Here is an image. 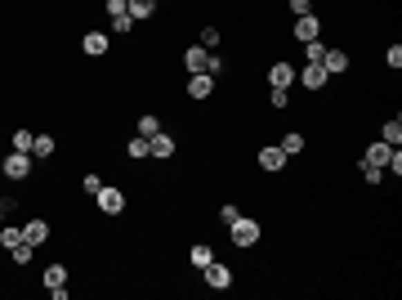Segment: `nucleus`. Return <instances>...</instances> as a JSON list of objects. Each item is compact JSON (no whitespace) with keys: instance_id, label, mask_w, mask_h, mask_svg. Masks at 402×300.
Masks as SVG:
<instances>
[{"instance_id":"393cba45","label":"nucleus","mask_w":402,"mask_h":300,"mask_svg":"<svg viewBox=\"0 0 402 300\" xmlns=\"http://www.w3.org/2000/svg\"><path fill=\"white\" fill-rule=\"evenodd\" d=\"M362 184H385V166H371V162H362Z\"/></svg>"},{"instance_id":"5701e85b","label":"nucleus","mask_w":402,"mask_h":300,"mask_svg":"<svg viewBox=\"0 0 402 300\" xmlns=\"http://www.w3.org/2000/svg\"><path fill=\"white\" fill-rule=\"evenodd\" d=\"M18 242H23V229H14V224H0V247H5V251H14Z\"/></svg>"},{"instance_id":"c756f323","label":"nucleus","mask_w":402,"mask_h":300,"mask_svg":"<svg viewBox=\"0 0 402 300\" xmlns=\"http://www.w3.org/2000/svg\"><path fill=\"white\" fill-rule=\"evenodd\" d=\"M385 68H389V72L402 68V45H389V50H385Z\"/></svg>"},{"instance_id":"2eb2a0df","label":"nucleus","mask_w":402,"mask_h":300,"mask_svg":"<svg viewBox=\"0 0 402 300\" xmlns=\"http://www.w3.org/2000/svg\"><path fill=\"white\" fill-rule=\"evenodd\" d=\"M389 157H394V144H367V153H362V162H371V166H389Z\"/></svg>"},{"instance_id":"f257e3e1","label":"nucleus","mask_w":402,"mask_h":300,"mask_svg":"<svg viewBox=\"0 0 402 300\" xmlns=\"http://www.w3.org/2000/svg\"><path fill=\"white\" fill-rule=\"evenodd\" d=\"M228 238H233L237 251H251L255 242L264 238V229H260V220H255V215H237V220L228 224Z\"/></svg>"},{"instance_id":"20e7f679","label":"nucleus","mask_w":402,"mask_h":300,"mask_svg":"<svg viewBox=\"0 0 402 300\" xmlns=\"http://www.w3.org/2000/svg\"><path fill=\"white\" fill-rule=\"evenodd\" d=\"M295 81H300L304 90H313V95H318V90H327V68H322V63H304V68H295Z\"/></svg>"},{"instance_id":"c85d7f7f","label":"nucleus","mask_w":402,"mask_h":300,"mask_svg":"<svg viewBox=\"0 0 402 300\" xmlns=\"http://www.w3.org/2000/svg\"><path fill=\"white\" fill-rule=\"evenodd\" d=\"M322 54H327L322 41H304V59H309V63H322Z\"/></svg>"},{"instance_id":"1a4fd4ad","label":"nucleus","mask_w":402,"mask_h":300,"mask_svg":"<svg viewBox=\"0 0 402 300\" xmlns=\"http://www.w3.org/2000/svg\"><path fill=\"white\" fill-rule=\"evenodd\" d=\"M210 59H215V54H210L206 45H188L184 50V68L188 72H210Z\"/></svg>"},{"instance_id":"7c9ffc66","label":"nucleus","mask_w":402,"mask_h":300,"mask_svg":"<svg viewBox=\"0 0 402 300\" xmlns=\"http://www.w3.org/2000/svg\"><path fill=\"white\" fill-rule=\"evenodd\" d=\"M32 242H18V247H14V265H32Z\"/></svg>"},{"instance_id":"dca6fc26","label":"nucleus","mask_w":402,"mask_h":300,"mask_svg":"<svg viewBox=\"0 0 402 300\" xmlns=\"http://www.w3.org/2000/svg\"><path fill=\"white\" fill-rule=\"evenodd\" d=\"M304 144H309V139H304V135H300V130H286V135H282V139H277V148H282V153H286V157H295V153H304Z\"/></svg>"},{"instance_id":"c9c22d12","label":"nucleus","mask_w":402,"mask_h":300,"mask_svg":"<svg viewBox=\"0 0 402 300\" xmlns=\"http://www.w3.org/2000/svg\"><path fill=\"white\" fill-rule=\"evenodd\" d=\"M237 215H242V211H237V206H233V202H224V206H219V224H233V220H237Z\"/></svg>"},{"instance_id":"f3484780","label":"nucleus","mask_w":402,"mask_h":300,"mask_svg":"<svg viewBox=\"0 0 402 300\" xmlns=\"http://www.w3.org/2000/svg\"><path fill=\"white\" fill-rule=\"evenodd\" d=\"M134 130H139L143 139H152V135H157V130H161V117H157V112H139V121H134Z\"/></svg>"},{"instance_id":"6ab92c4d","label":"nucleus","mask_w":402,"mask_h":300,"mask_svg":"<svg viewBox=\"0 0 402 300\" xmlns=\"http://www.w3.org/2000/svg\"><path fill=\"white\" fill-rule=\"evenodd\" d=\"M380 139H385V144H394V148H398V144H402V121H398V117H389L385 126H380Z\"/></svg>"},{"instance_id":"423d86ee","label":"nucleus","mask_w":402,"mask_h":300,"mask_svg":"<svg viewBox=\"0 0 402 300\" xmlns=\"http://www.w3.org/2000/svg\"><path fill=\"white\" fill-rule=\"evenodd\" d=\"M175 153H179V139L166 135V130H157V135L148 139V157H157V162H170Z\"/></svg>"},{"instance_id":"9d476101","label":"nucleus","mask_w":402,"mask_h":300,"mask_svg":"<svg viewBox=\"0 0 402 300\" xmlns=\"http://www.w3.org/2000/svg\"><path fill=\"white\" fill-rule=\"evenodd\" d=\"M255 162H260V171L277 175V171H282V166H286V153H282V148H277V144H264V148H260V157H255Z\"/></svg>"},{"instance_id":"473e14b6","label":"nucleus","mask_w":402,"mask_h":300,"mask_svg":"<svg viewBox=\"0 0 402 300\" xmlns=\"http://www.w3.org/2000/svg\"><path fill=\"white\" fill-rule=\"evenodd\" d=\"M99 189H103V180H99V175H85V180H81V193H85V198H94Z\"/></svg>"},{"instance_id":"6e6552de","label":"nucleus","mask_w":402,"mask_h":300,"mask_svg":"<svg viewBox=\"0 0 402 300\" xmlns=\"http://www.w3.org/2000/svg\"><path fill=\"white\" fill-rule=\"evenodd\" d=\"M81 50L90 54V59H108V50H112L108 32H85V36H81Z\"/></svg>"},{"instance_id":"aec40b11","label":"nucleus","mask_w":402,"mask_h":300,"mask_svg":"<svg viewBox=\"0 0 402 300\" xmlns=\"http://www.w3.org/2000/svg\"><path fill=\"white\" fill-rule=\"evenodd\" d=\"M157 14V0H130V18L134 23H143V18Z\"/></svg>"},{"instance_id":"412c9836","label":"nucleus","mask_w":402,"mask_h":300,"mask_svg":"<svg viewBox=\"0 0 402 300\" xmlns=\"http://www.w3.org/2000/svg\"><path fill=\"white\" fill-rule=\"evenodd\" d=\"M188 260H193V269H206V265H210V260H215V251H210V247H206V242H197V247H193V251H188Z\"/></svg>"},{"instance_id":"ddd939ff","label":"nucleus","mask_w":402,"mask_h":300,"mask_svg":"<svg viewBox=\"0 0 402 300\" xmlns=\"http://www.w3.org/2000/svg\"><path fill=\"white\" fill-rule=\"evenodd\" d=\"M268 86L291 90L295 86V63H273V68H268Z\"/></svg>"},{"instance_id":"b1692460","label":"nucleus","mask_w":402,"mask_h":300,"mask_svg":"<svg viewBox=\"0 0 402 300\" xmlns=\"http://www.w3.org/2000/svg\"><path fill=\"white\" fill-rule=\"evenodd\" d=\"M126 157H130V162H143V157H148V139H143V135H134L130 144H126Z\"/></svg>"},{"instance_id":"a211bd4d","label":"nucleus","mask_w":402,"mask_h":300,"mask_svg":"<svg viewBox=\"0 0 402 300\" xmlns=\"http://www.w3.org/2000/svg\"><path fill=\"white\" fill-rule=\"evenodd\" d=\"M41 283H45V287H67V265H45Z\"/></svg>"},{"instance_id":"2f4dec72","label":"nucleus","mask_w":402,"mask_h":300,"mask_svg":"<svg viewBox=\"0 0 402 300\" xmlns=\"http://www.w3.org/2000/svg\"><path fill=\"white\" fill-rule=\"evenodd\" d=\"M112 32H117V36H130V32H134V18H130V14L112 18Z\"/></svg>"},{"instance_id":"0eeeda50","label":"nucleus","mask_w":402,"mask_h":300,"mask_svg":"<svg viewBox=\"0 0 402 300\" xmlns=\"http://www.w3.org/2000/svg\"><path fill=\"white\" fill-rule=\"evenodd\" d=\"M215 81L219 77H210V72H193V77H188V99H193V103H201V99H210V95H215Z\"/></svg>"},{"instance_id":"f03ea898","label":"nucleus","mask_w":402,"mask_h":300,"mask_svg":"<svg viewBox=\"0 0 402 300\" xmlns=\"http://www.w3.org/2000/svg\"><path fill=\"white\" fill-rule=\"evenodd\" d=\"M0 175L5 180H14V184H23V180H32V153H5L0 157Z\"/></svg>"},{"instance_id":"4be33fe9","label":"nucleus","mask_w":402,"mask_h":300,"mask_svg":"<svg viewBox=\"0 0 402 300\" xmlns=\"http://www.w3.org/2000/svg\"><path fill=\"white\" fill-rule=\"evenodd\" d=\"M54 148H59V144H54V135H36L32 157H41V162H45V157H54Z\"/></svg>"},{"instance_id":"7ed1b4c3","label":"nucleus","mask_w":402,"mask_h":300,"mask_svg":"<svg viewBox=\"0 0 402 300\" xmlns=\"http://www.w3.org/2000/svg\"><path fill=\"white\" fill-rule=\"evenodd\" d=\"M94 202H99L103 215H126V193H121L117 184H103V189L94 193Z\"/></svg>"},{"instance_id":"a878e982","label":"nucleus","mask_w":402,"mask_h":300,"mask_svg":"<svg viewBox=\"0 0 402 300\" xmlns=\"http://www.w3.org/2000/svg\"><path fill=\"white\" fill-rule=\"evenodd\" d=\"M219 41H224V36H219V27H201V41H197V45H206V50L215 54V50H219Z\"/></svg>"},{"instance_id":"72a5a7b5","label":"nucleus","mask_w":402,"mask_h":300,"mask_svg":"<svg viewBox=\"0 0 402 300\" xmlns=\"http://www.w3.org/2000/svg\"><path fill=\"white\" fill-rule=\"evenodd\" d=\"M108 5V18H121V14H130V0H103Z\"/></svg>"},{"instance_id":"4468645a","label":"nucleus","mask_w":402,"mask_h":300,"mask_svg":"<svg viewBox=\"0 0 402 300\" xmlns=\"http://www.w3.org/2000/svg\"><path fill=\"white\" fill-rule=\"evenodd\" d=\"M23 242H32V247H41V242H50V224L36 215V220H27L23 224Z\"/></svg>"},{"instance_id":"9b49d317","label":"nucleus","mask_w":402,"mask_h":300,"mask_svg":"<svg viewBox=\"0 0 402 300\" xmlns=\"http://www.w3.org/2000/svg\"><path fill=\"white\" fill-rule=\"evenodd\" d=\"M322 36V18L318 14H300L295 18V41H318Z\"/></svg>"},{"instance_id":"bb28decb","label":"nucleus","mask_w":402,"mask_h":300,"mask_svg":"<svg viewBox=\"0 0 402 300\" xmlns=\"http://www.w3.org/2000/svg\"><path fill=\"white\" fill-rule=\"evenodd\" d=\"M268 108H291V90H277V86H268Z\"/></svg>"},{"instance_id":"f704fd0d","label":"nucleus","mask_w":402,"mask_h":300,"mask_svg":"<svg viewBox=\"0 0 402 300\" xmlns=\"http://www.w3.org/2000/svg\"><path fill=\"white\" fill-rule=\"evenodd\" d=\"M286 9H291L295 18H300V14H313V0H286Z\"/></svg>"},{"instance_id":"cd10ccee","label":"nucleus","mask_w":402,"mask_h":300,"mask_svg":"<svg viewBox=\"0 0 402 300\" xmlns=\"http://www.w3.org/2000/svg\"><path fill=\"white\" fill-rule=\"evenodd\" d=\"M32 144H36L32 130H14V148H18V153H32Z\"/></svg>"},{"instance_id":"39448f33","label":"nucleus","mask_w":402,"mask_h":300,"mask_svg":"<svg viewBox=\"0 0 402 300\" xmlns=\"http://www.w3.org/2000/svg\"><path fill=\"white\" fill-rule=\"evenodd\" d=\"M201 278H206V287H210V292H228V287H233V269H228V265H219V260H210V265L201 269Z\"/></svg>"},{"instance_id":"f8f14e48","label":"nucleus","mask_w":402,"mask_h":300,"mask_svg":"<svg viewBox=\"0 0 402 300\" xmlns=\"http://www.w3.org/2000/svg\"><path fill=\"white\" fill-rule=\"evenodd\" d=\"M322 68H327V77H344V72L353 68V59L344 50H327V54H322Z\"/></svg>"}]
</instances>
